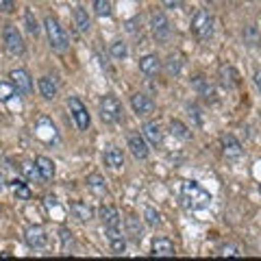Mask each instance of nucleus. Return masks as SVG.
<instances>
[{
  "instance_id": "f257e3e1",
  "label": "nucleus",
  "mask_w": 261,
  "mask_h": 261,
  "mask_svg": "<svg viewBox=\"0 0 261 261\" xmlns=\"http://www.w3.org/2000/svg\"><path fill=\"white\" fill-rule=\"evenodd\" d=\"M181 194H183L185 205L190 209H207L211 205V194L194 181H185Z\"/></svg>"
},
{
  "instance_id": "f03ea898",
  "label": "nucleus",
  "mask_w": 261,
  "mask_h": 261,
  "mask_svg": "<svg viewBox=\"0 0 261 261\" xmlns=\"http://www.w3.org/2000/svg\"><path fill=\"white\" fill-rule=\"evenodd\" d=\"M44 29H46L48 42H50V46L55 48L57 53L68 50L70 48V37H68V33H65V29L59 24V20L53 18V15H48V18L44 20Z\"/></svg>"
},
{
  "instance_id": "7ed1b4c3",
  "label": "nucleus",
  "mask_w": 261,
  "mask_h": 261,
  "mask_svg": "<svg viewBox=\"0 0 261 261\" xmlns=\"http://www.w3.org/2000/svg\"><path fill=\"white\" fill-rule=\"evenodd\" d=\"M192 31H194L196 37L202 39V42L211 39L214 37V15L205 9H198L192 18Z\"/></svg>"
},
{
  "instance_id": "20e7f679",
  "label": "nucleus",
  "mask_w": 261,
  "mask_h": 261,
  "mask_svg": "<svg viewBox=\"0 0 261 261\" xmlns=\"http://www.w3.org/2000/svg\"><path fill=\"white\" fill-rule=\"evenodd\" d=\"M150 31L157 42H168L170 35H172V27H170V20L166 18L163 11H157L154 9L150 13Z\"/></svg>"
},
{
  "instance_id": "39448f33",
  "label": "nucleus",
  "mask_w": 261,
  "mask_h": 261,
  "mask_svg": "<svg viewBox=\"0 0 261 261\" xmlns=\"http://www.w3.org/2000/svg\"><path fill=\"white\" fill-rule=\"evenodd\" d=\"M100 118L105 124H116L122 120V105L116 96H105L100 100Z\"/></svg>"
},
{
  "instance_id": "423d86ee",
  "label": "nucleus",
  "mask_w": 261,
  "mask_h": 261,
  "mask_svg": "<svg viewBox=\"0 0 261 261\" xmlns=\"http://www.w3.org/2000/svg\"><path fill=\"white\" fill-rule=\"evenodd\" d=\"M3 39H5V48L9 50L11 55H24V50H27V46H24V39L20 35V31L11 27V24H7L5 31H3Z\"/></svg>"
},
{
  "instance_id": "0eeeda50",
  "label": "nucleus",
  "mask_w": 261,
  "mask_h": 261,
  "mask_svg": "<svg viewBox=\"0 0 261 261\" xmlns=\"http://www.w3.org/2000/svg\"><path fill=\"white\" fill-rule=\"evenodd\" d=\"M11 83L15 87V92H18L20 96H31L33 94V79L27 70H11Z\"/></svg>"
},
{
  "instance_id": "6e6552de",
  "label": "nucleus",
  "mask_w": 261,
  "mask_h": 261,
  "mask_svg": "<svg viewBox=\"0 0 261 261\" xmlns=\"http://www.w3.org/2000/svg\"><path fill=\"white\" fill-rule=\"evenodd\" d=\"M68 105H70L72 118H74V122H76V128H79V130H87V126H89V113H87V107L79 100L76 96H72Z\"/></svg>"
},
{
  "instance_id": "1a4fd4ad",
  "label": "nucleus",
  "mask_w": 261,
  "mask_h": 261,
  "mask_svg": "<svg viewBox=\"0 0 261 261\" xmlns=\"http://www.w3.org/2000/svg\"><path fill=\"white\" fill-rule=\"evenodd\" d=\"M24 240H27L29 246L35 248V250H44L48 246V233L42 226H29L27 231H24Z\"/></svg>"
},
{
  "instance_id": "9d476101",
  "label": "nucleus",
  "mask_w": 261,
  "mask_h": 261,
  "mask_svg": "<svg viewBox=\"0 0 261 261\" xmlns=\"http://www.w3.org/2000/svg\"><path fill=\"white\" fill-rule=\"evenodd\" d=\"M130 107H133V111L137 113V116H150V113L154 111V102H152V98L150 96H146V94H135V96H130Z\"/></svg>"
},
{
  "instance_id": "9b49d317",
  "label": "nucleus",
  "mask_w": 261,
  "mask_h": 261,
  "mask_svg": "<svg viewBox=\"0 0 261 261\" xmlns=\"http://www.w3.org/2000/svg\"><path fill=\"white\" fill-rule=\"evenodd\" d=\"M128 148H130V152H133V157L135 159H148V144H146V140H144V135H130L128 137Z\"/></svg>"
},
{
  "instance_id": "f8f14e48",
  "label": "nucleus",
  "mask_w": 261,
  "mask_h": 261,
  "mask_svg": "<svg viewBox=\"0 0 261 261\" xmlns=\"http://www.w3.org/2000/svg\"><path fill=\"white\" fill-rule=\"evenodd\" d=\"M222 152L226 159H240L244 150H242V144L238 142V137L222 135Z\"/></svg>"
},
{
  "instance_id": "ddd939ff",
  "label": "nucleus",
  "mask_w": 261,
  "mask_h": 261,
  "mask_svg": "<svg viewBox=\"0 0 261 261\" xmlns=\"http://www.w3.org/2000/svg\"><path fill=\"white\" fill-rule=\"evenodd\" d=\"M107 240H109V246H111V250L116 252V255H122V252L126 250V240H124V235H122L120 226L107 228Z\"/></svg>"
},
{
  "instance_id": "4468645a",
  "label": "nucleus",
  "mask_w": 261,
  "mask_h": 261,
  "mask_svg": "<svg viewBox=\"0 0 261 261\" xmlns=\"http://www.w3.org/2000/svg\"><path fill=\"white\" fill-rule=\"evenodd\" d=\"M142 133H144V140L148 142L150 146H159L163 142V130L157 122H146L142 126Z\"/></svg>"
},
{
  "instance_id": "2eb2a0df",
  "label": "nucleus",
  "mask_w": 261,
  "mask_h": 261,
  "mask_svg": "<svg viewBox=\"0 0 261 261\" xmlns=\"http://www.w3.org/2000/svg\"><path fill=\"white\" fill-rule=\"evenodd\" d=\"M150 255H154V257H174L176 255L174 244L170 242L168 238H157L152 242V252Z\"/></svg>"
},
{
  "instance_id": "dca6fc26",
  "label": "nucleus",
  "mask_w": 261,
  "mask_h": 261,
  "mask_svg": "<svg viewBox=\"0 0 261 261\" xmlns=\"http://www.w3.org/2000/svg\"><path fill=\"white\" fill-rule=\"evenodd\" d=\"M140 70L144 72L146 76H157L159 70H161V61L157 55H146L140 59Z\"/></svg>"
},
{
  "instance_id": "f3484780",
  "label": "nucleus",
  "mask_w": 261,
  "mask_h": 261,
  "mask_svg": "<svg viewBox=\"0 0 261 261\" xmlns=\"http://www.w3.org/2000/svg\"><path fill=\"white\" fill-rule=\"evenodd\" d=\"M70 214L74 216V218H79L81 222H89V220H92V216H94V211H92V207H89L87 202L74 200V202H70Z\"/></svg>"
},
{
  "instance_id": "a211bd4d",
  "label": "nucleus",
  "mask_w": 261,
  "mask_h": 261,
  "mask_svg": "<svg viewBox=\"0 0 261 261\" xmlns=\"http://www.w3.org/2000/svg\"><path fill=\"white\" fill-rule=\"evenodd\" d=\"M98 214H100V220H102L105 228L120 226V214H118V209H116V207H111V205H102Z\"/></svg>"
},
{
  "instance_id": "6ab92c4d",
  "label": "nucleus",
  "mask_w": 261,
  "mask_h": 261,
  "mask_svg": "<svg viewBox=\"0 0 261 261\" xmlns=\"http://www.w3.org/2000/svg\"><path fill=\"white\" fill-rule=\"evenodd\" d=\"M105 163H107L111 170H120L124 166V154H122V150L116 148V146H109V148L105 150Z\"/></svg>"
},
{
  "instance_id": "aec40b11",
  "label": "nucleus",
  "mask_w": 261,
  "mask_h": 261,
  "mask_svg": "<svg viewBox=\"0 0 261 261\" xmlns=\"http://www.w3.org/2000/svg\"><path fill=\"white\" fill-rule=\"evenodd\" d=\"M126 235H128V238L133 240L135 244H140V242H142L144 231H142L140 218H135V216H128V218H126Z\"/></svg>"
},
{
  "instance_id": "412c9836",
  "label": "nucleus",
  "mask_w": 261,
  "mask_h": 261,
  "mask_svg": "<svg viewBox=\"0 0 261 261\" xmlns=\"http://www.w3.org/2000/svg\"><path fill=\"white\" fill-rule=\"evenodd\" d=\"M39 92H42L46 100H53V98H57V94H59V87H57L53 76H42L39 79Z\"/></svg>"
},
{
  "instance_id": "4be33fe9",
  "label": "nucleus",
  "mask_w": 261,
  "mask_h": 261,
  "mask_svg": "<svg viewBox=\"0 0 261 261\" xmlns=\"http://www.w3.org/2000/svg\"><path fill=\"white\" fill-rule=\"evenodd\" d=\"M35 163H37L39 174H42L44 181H53V176H55V163L48 159V157H44V154H39V157L35 159Z\"/></svg>"
},
{
  "instance_id": "5701e85b",
  "label": "nucleus",
  "mask_w": 261,
  "mask_h": 261,
  "mask_svg": "<svg viewBox=\"0 0 261 261\" xmlns=\"http://www.w3.org/2000/svg\"><path fill=\"white\" fill-rule=\"evenodd\" d=\"M22 174L27 176L31 183H44V178H42V174H39V168H37L35 161H24L22 163Z\"/></svg>"
},
{
  "instance_id": "b1692460",
  "label": "nucleus",
  "mask_w": 261,
  "mask_h": 261,
  "mask_svg": "<svg viewBox=\"0 0 261 261\" xmlns=\"http://www.w3.org/2000/svg\"><path fill=\"white\" fill-rule=\"evenodd\" d=\"M74 24L81 33H89V29H92V20H89V15L83 7H76L74 9Z\"/></svg>"
},
{
  "instance_id": "393cba45",
  "label": "nucleus",
  "mask_w": 261,
  "mask_h": 261,
  "mask_svg": "<svg viewBox=\"0 0 261 261\" xmlns=\"http://www.w3.org/2000/svg\"><path fill=\"white\" fill-rule=\"evenodd\" d=\"M170 130H172V135L178 137V140H190V137H192L190 128H187L181 120H172V122H170Z\"/></svg>"
},
{
  "instance_id": "a878e982",
  "label": "nucleus",
  "mask_w": 261,
  "mask_h": 261,
  "mask_svg": "<svg viewBox=\"0 0 261 261\" xmlns=\"http://www.w3.org/2000/svg\"><path fill=\"white\" fill-rule=\"evenodd\" d=\"M87 185L92 187L96 194H105V192H107V181H105L100 174H89L87 176Z\"/></svg>"
},
{
  "instance_id": "bb28decb",
  "label": "nucleus",
  "mask_w": 261,
  "mask_h": 261,
  "mask_svg": "<svg viewBox=\"0 0 261 261\" xmlns=\"http://www.w3.org/2000/svg\"><path fill=\"white\" fill-rule=\"evenodd\" d=\"M11 190H13V194H15V198L18 200H31V190L27 187V183L11 181Z\"/></svg>"
},
{
  "instance_id": "cd10ccee",
  "label": "nucleus",
  "mask_w": 261,
  "mask_h": 261,
  "mask_svg": "<svg viewBox=\"0 0 261 261\" xmlns=\"http://www.w3.org/2000/svg\"><path fill=\"white\" fill-rule=\"evenodd\" d=\"M109 53H111V57H113V59L122 61V59H126V55H128V48H126V44L122 42V39H118V42H113V44H111Z\"/></svg>"
},
{
  "instance_id": "c85d7f7f",
  "label": "nucleus",
  "mask_w": 261,
  "mask_h": 261,
  "mask_svg": "<svg viewBox=\"0 0 261 261\" xmlns=\"http://www.w3.org/2000/svg\"><path fill=\"white\" fill-rule=\"evenodd\" d=\"M15 94H18V92H15V87H13L11 81H0V100L9 102Z\"/></svg>"
},
{
  "instance_id": "c756f323",
  "label": "nucleus",
  "mask_w": 261,
  "mask_h": 261,
  "mask_svg": "<svg viewBox=\"0 0 261 261\" xmlns=\"http://www.w3.org/2000/svg\"><path fill=\"white\" fill-rule=\"evenodd\" d=\"M94 13L100 15V18H109L111 15V3L109 0H94Z\"/></svg>"
},
{
  "instance_id": "7c9ffc66",
  "label": "nucleus",
  "mask_w": 261,
  "mask_h": 261,
  "mask_svg": "<svg viewBox=\"0 0 261 261\" xmlns=\"http://www.w3.org/2000/svg\"><path fill=\"white\" fill-rule=\"evenodd\" d=\"M24 22H27V31L31 33V35H37V33H39V24H37L35 13H33L31 9L24 11Z\"/></svg>"
},
{
  "instance_id": "2f4dec72",
  "label": "nucleus",
  "mask_w": 261,
  "mask_h": 261,
  "mask_svg": "<svg viewBox=\"0 0 261 261\" xmlns=\"http://www.w3.org/2000/svg\"><path fill=\"white\" fill-rule=\"evenodd\" d=\"M144 218H146V222H148L150 226L161 224V216H159V211H154L152 207H146V209H144Z\"/></svg>"
},
{
  "instance_id": "473e14b6",
  "label": "nucleus",
  "mask_w": 261,
  "mask_h": 261,
  "mask_svg": "<svg viewBox=\"0 0 261 261\" xmlns=\"http://www.w3.org/2000/svg\"><path fill=\"white\" fill-rule=\"evenodd\" d=\"M166 70H168L170 76H178L181 74V61H178L176 57H170L168 63H166Z\"/></svg>"
},
{
  "instance_id": "72a5a7b5",
  "label": "nucleus",
  "mask_w": 261,
  "mask_h": 261,
  "mask_svg": "<svg viewBox=\"0 0 261 261\" xmlns=\"http://www.w3.org/2000/svg\"><path fill=\"white\" fill-rule=\"evenodd\" d=\"M61 242H63V252H68L74 248V238H72V233L68 231V228H61Z\"/></svg>"
},
{
  "instance_id": "f704fd0d",
  "label": "nucleus",
  "mask_w": 261,
  "mask_h": 261,
  "mask_svg": "<svg viewBox=\"0 0 261 261\" xmlns=\"http://www.w3.org/2000/svg\"><path fill=\"white\" fill-rule=\"evenodd\" d=\"M220 255L222 257H242V250L238 246H224L222 250H220Z\"/></svg>"
},
{
  "instance_id": "c9c22d12",
  "label": "nucleus",
  "mask_w": 261,
  "mask_h": 261,
  "mask_svg": "<svg viewBox=\"0 0 261 261\" xmlns=\"http://www.w3.org/2000/svg\"><path fill=\"white\" fill-rule=\"evenodd\" d=\"M13 9H15L13 0H0V11H3V13H11Z\"/></svg>"
},
{
  "instance_id": "e433bc0d",
  "label": "nucleus",
  "mask_w": 261,
  "mask_h": 261,
  "mask_svg": "<svg viewBox=\"0 0 261 261\" xmlns=\"http://www.w3.org/2000/svg\"><path fill=\"white\" fill-rule=\"evenodd\" d=\"M163 5L168 7V9H178V7L183 5V0H161Z\"/></svg>"
},
{
  "instance_id": "4c0bfd02",
  "label": "nucleus",
  "mask_w": 261,
  "mask_h": 261,
  "mask_svg": "<svg viewBox=\"0 0 261 261\" xmlns=\"http://www.w3.org/2000/svg\"><path fill=\"white\" fill-rule=\"evenodd\" d=\"M255 85H257V89L261 92V72H257V74H255Z\"/></svg>"
},
{
  "instance_id": "58836bf2",
  "label": "nucleus",
  "mask_w": 261,
  "mask_h": 261,
  "mask_svg": "<svg viewBox=\"0 0 261 261\" xmlns=\"http://www.w3.org/2000/svg\"><path fill=\"white\" fill-rule=\"evenodd\" d=\"M3 190H5V176L0 174V192H3Z\"/></svg>"
},
{
  "instance_id": "ea45409f",
  "label": "nucleus",
  "mask_w": 261,
  "mask_h": 261,
  "mask_svg": "<svg viewBox=\"0 0 261 261\" xmlns=\"http://www.w3.org/2000/svg\"><path fill=\"white\" fill-rule=\"evenodd\" d=\"M207 3H214V0H207Z\"/></svg>"
},
{
  "instance_id": "a19ab883",
  "label": "nucleus",
  "mask_w": 261,
  "mask_h": 261,
  "mask_svg": "<svg viewBox=\"0 0 261 261\" xmlns=\"http://www.w3.org/2000/svg\"><path fill=\"white\" fill-rule=\"evenodd\" d=\"M259 192H261V185H259Z\"/></svg>"
}]
</instances>
